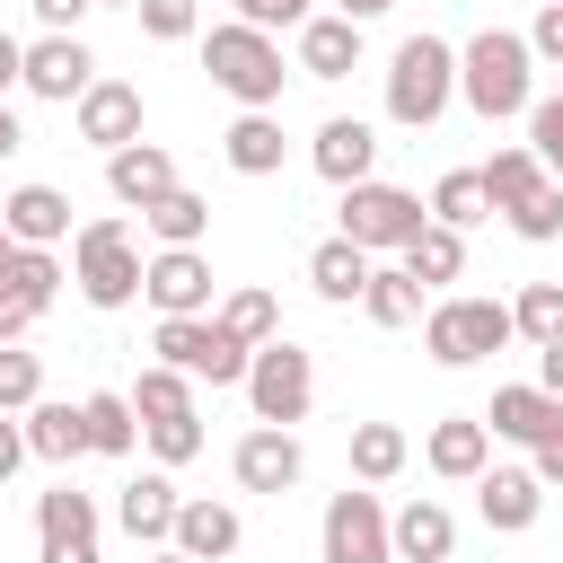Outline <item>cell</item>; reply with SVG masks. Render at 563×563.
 <instances>
[{
	"instance_id": "obj_39",
	"label": "cell",
	"mask_w": 563,
	"mask_h": 563,
	"mask_svg": "<svg viewBox=\"0 0 563 563\" xmlns=\"http://www.w3.org/2000/svg\"><path fill=\"white\" fill-rule=\"evenodd\" d=\"M26 405H44V361L0 343V413H26Z\"/></svg>"
},
{
	"instance_id": "obj_30",
	"label": "cell",
	"mask_w": 563,
	"mask_h": 563,
	"mask_svg": "<svg viewBox=\"0 0 563 563\" xmlns=\"http://www.w3.org/2000/svg\"><path fill=\"white\" fill-rule=\"evenodd\" d=\"M141 229H150L158 246H202V238H211V202H202L194 185H176V194H158V202L141 211Z\"/></svg>"
},
{
	"instance_id": "obj_18",
	"label": "cell",
	"mask_w": 563,
	"mask_h": 563,
	"mask_svg": "<svg viewBox=\"0 0 563 563\" xmlns=\"http://www.w3.org/2000/svg\"><path fill=\"white\" fill-rule=\"evenodd\" d=\"M422 466L449 475V484H475V475L493 466V431H484V413H440L431 440H422Z\"/></svg>"
},
{
	"instance_id": "obj_28",
	"label": "cell",
	"mask_w": 563,
	"mask_h": 563,
	"mask_svg": "<svg viewBox=\"0 0 563 563\" xmlns=\"http://www.w3.org/2000/svg\"><path fill=\"white\" fill-rule=\"evenodd\" d=\"M79 413H88V457H132V449H141V413H132L123 387L79 396Z\"/></svg>"
},
{
	"instance_id": "obj_52",
	"label": "cell",
	"mask_w": 563,
	"mask_h": 563,
	"mask_svg": "<svg viewBox=\"0 0 563 563\" xmlns=\"http://www.w3.org/2000/svg\"><path fill=\"white\" fill-rule=\"evenodd\" d=\"M35 563H106L97 545H35Z\"/></svg>"
},
{
	"instance_id": "obj_21",
	"label": "cell",
	"mask_w": 563,
	"mask_h": 563,
	"mask_svg": "<svg viewBox=\"0 0 563 563\" xmlns=\"http://www.w3.org/2000/svg\"><path fill=\"white\" fill-rule=\"evenodd\" d=\"M387 537H396V563H449V554H457V519H449L431 493H413V501L387 519Z\"/></svg>"
},
{
	"instance_id": "obj_6",
	"label": "cell",
	"mask_w": 563,
	"mask_h": 563,
	"mask_svg": "<svg viewBox=\"0 0 563 563\" xmlns=\"http://www.w3.org/2000/svg\"><path fill=\"white\" fill-rule=\"evenodd\" d=\"M422 220H431V211H422V194H405V185H378V176H369V185H352V194H343V229H334V238H352L361 255H405V246L422 238Z\"/></svg>"
},
{
	"instance_id": "obj_22",
	"label": "cell",
	"mask_w": 563,
	"mask_h": 563,
	"mask_svg": "<svg viewBox=\"0 0 563 563\" xmlns=\"http://www.w3.org/2000/svg\"><path fill=\"white\" fill-rule=\"evenodd\" d=\"M369 273H378V255H361L352 238H325V246H308V290H317L325 308H352V299L369 290Z\"/></svg>"
},
{
	"instance_id": "obj_4",
	"label": "cell",
	"mask_w": 563,
	"mask_h": 563,
	"mask_svg": "<svg viewBox=\"0 0 563 563\" xmlns=\"http://www.w3.org/2000/svg\"><path fill=\"white\" fill-rule=\"evenodd\" d=\"M141 246H132V220H114V211H97V220H79V238H70V282H79V299L88 308H132L141 299Z\"/></svg>"
},
{
	"instance_id": "obj_8",
	"label": "cell",
	"mask_w": 563,
	"mask_h": 563,
	"mask_svg": "<svg viewBox=\"0 0 563 563\" xmlns=\"http://www.w3.org/2000/svg\"><path fill=\"white\" fill-rule=\"evenodd\" d=\"M246 405H255V422H273V431L308 422V405H317V361H308L290 334L264 343V352L246 361Z\"/></svg>"
},
{
	"instance_id": "obj_32",
	"label": "cell",
	"mask_w": 563,
	"mask_h": 563,
	"mask_svg": "<svg viewBox=\"0 0 563 563\" xmlns=\"http://www.w3.org/2000/svg\"><path fill=\"white\" fill-rule=\"evenodd\" d=\"M413 457V440L396 422H352V484H396Z\"/></svg>"
},
{
	"instance_id": "obj_27",
	"label": "cell",
	"mask_w": 563,
	"mask_h": 563,
	"mask_svg": "<svg viewBox=\"0 0 563 563\" xmlns=\"http://www.w3.org/2000/svg\"><path fill=\"white\" fill-rule=\"evenodd\" d=\"M282 114H238L229 132H220V158L238 167V176H282Z\"/></svg>"
},
{
	"instance_id": "obj_3",
	"label": "cell",
	"mask_w": 563,
	"mask_h": 563,
	"mask_svg": "<svg viewBox=\"0 0 563 563\" xmlns=\"http://www.w3.org/2000/svg\"><path fill=\"white\" fill-rule=\"evenodd\" d=\"M449 106H457V44H440V35H405L396 62H387V123L431 132Z\"/></svg>"
},
{
	"instance_id": "obj_20",
	"label": "cell",
	"mask_w": 563,
	"mask_h": 563,
	"mask_svg": "<svg viewBox=\"0 0 563 563\" xmlns=\"http://www.w3.org/2000/svg\"><path fill=\"white\" fill-rule=\"evenodd\" d=\"M0 229H9L18 246H62V238H79V229H70V194H62V185H18V194L0 202Z\"/></svg>"
},
{
	"instance_id": "obj_14",
	"label": "cell",
	"mask_w": 563,
	"mask_h": 563,
	"mask_svg": "<svg viewBox=\"0 0 563 563\" xmlns=\"http://www.w3.org/2000/svg\"><path fill=\"white\" fill-rule=\"evenodd\" d=\"M475 510H484V528L528 537V528H537V510H545L537 466H484V475H475Z\"/></svg>"
},
{
	"instance_id": "obj_36",
	"label": "cell",
	"mask_w": 563,
	"mask_h": 563,
	"mask_svg": "<svg viewBox=\"0 0 563 563\" xmlns=\"http://www.w3.org/2000/svg\"><path fill=\"white\" fill-rule=\"evenodd\" d=\"M220 325H229L246 352H264V343H282V299H273V290H229V299H220Z\"/></svg>"
},
{
	"instance_id": "obj_26",
	"label": "cell",
	"mask_w": 563,
	"mask_h": 563,
	"mask_svg": "<svg viewBox=\"0 0 563 563\" xmlns=\"http://www.w3.org/2000/svg\"><path fill=\"white\" fill-rule=\"evenodd\" d=\"M35 545H97V501L70 475L53 493H35Z\"/></svg>"
},
{
	"instance_id": "obj_51",
	"label": "cell",
	"mask_w": 563,
	"mask_h": 563,
	"mask_svg": "<svg viewBox=\"0 0 563 563\" xmlns=\"http://www.w3.org/2000/svg\"><path fill=\"white\" fill-rule=\"evenodd\" d=\"M537 387L563 405V343H545V352H537Z\"/></svg>"
},
{
	"instance_id": "obj_11",
	"label": "cell",
	"mask_w": 563,
	"mask_h": 563,
	"mask_svg": "<svg viewBox=\"0 0 563 563\" xmlns=\"http://www.w3.org/2000/svg\"><path fill=\"white\" fill-rule=\"evenodd\" d=\"M229 475H238V493H290V484L308 475V449H299V431L255 422V431L229 449Z\"/></svg>"
},
{
	"instance_id": "obj_31",
	"label": "cell",
	"mask_w": 563,
	"mask_h": 563,
	"mask_svg": "<svg viewBox=\"0 0 563 563\" xmlns=\"http://www.w3.org/2000/svg\"><path fill=\"white\" fill-rule=\"evenodd\" d=\"M396 264H405L422 290H449V282L466 273V238H457V229H440V220H422V238H413Z\"/></svg>"
},
{
	"instance_id": "obj_44",
	"label": "cell",
	"mask_w": 563,
	"mask_h": 563,
	"mask_svg": "<svg viewBox=\"0 0 563 563\" xmlns=\"http://www.w3.org/2000/svg\"><path fill=\"white\" fill-rule=\"evenodd\" d=\"M229 9H238V26H264V35H282V26H290V35H299V26H308V18H317V9H308V0H229Z\"/></svg>"
},
{
	"instance_id": "obj_13",
	"label": "cell",
	"mask_w": 563,
	"mask_h": 563,
	"mask_svg": "<svg viewBox=\"0 0 563 563\" xmlns=\"http://www.w3.org/2000/svg\"><path fill=\"white\" fill-rule=\"evenodd\" d=\"M26 88L53 97V106H79V97L97 88V53H88L79 35H35V44H26Z\"/></svg>"
},
{
	"instance_id": "obj_48",
	"label": "cell",
	"mask_w": 563,
	"mask_h": 563,
	"mask_svg": "<svg viewBox=\"0 0 563 563\" xmlns=\"http://www.w3.org/2000/svg\"><path fill=\"white\" fill-rule=\"evenodd\" d=\"M35 18H44V35H79V18L97 9V0H26Z\"/></svg>"
},
{
	"instance_id": "obj_50",
	"label": "cell",
	"mask_w": 563,
	"mask_h": 563,
	"mask_svg": "<svg viewBox=\"0 0 563 563\" xmlns=\"http://www.w3.org/2000/svg\"><path fill=\"white\" fill-rule=\"evenodd\" d=\"M9 88H26V44H18V35H0V97H9Z\"/></svg>"
},
{
	"instance_id": "obj_1",
	"label": "cell",
	"mask_w": 563,
	"mask_h": 563,
	"mask_svg": "<svg viewBox=\"0 0 563 563\" xmlns=\"http://www.w3.org/2000/svg\"><path fill=\"white\" fill-rule=\"evenodd\" d=\"M457 97H466L484 123L528 114V106H537V53H528V35H519V26L466 35V44H457Z\"/></svg>"
},
{
	"instance_id": "obj_53",
	"label": "cell",
	"mask_w": 563,
	"mask_h": 563,
	"mask_svg": "<svg viewBox=\"0 0 563 563\" xmlns=\"http://www.w3.org/2000/svg\"><path fill=\"white\" fill-rule=\"evenodd\" d=\"M18 150H26V132H18V114L0 106V158H18Z\"/></svg>"
},
{
	"instance_id": "obj_40",
	"label": "cell",
	"mask_w": 563,
	"mask_h": 563,
	"mask_svg": "<svg viewBox=\"0 0 563 563\" xmlns=\"http://www.w3.org/2000/svg\"><path fill=\"white\" fill-rule=\"evenodd\" d=\"M141 440H150V457H158V466H194V457H202V413H176V422H141Z\"/></svg>"
},
{
	"instance_id": "obj_56",
	"label": "cell",
	"mask_w": 563,
	"mask_h": 563,
	"mask_svg": "<svg viewBox=\"0 0 563 563\" xmlns=\"http://www.w3.org/2000/svg\"><path fill=\"white\" fill-rule=\"evenodd\" d=\"M9 255H18V238H9V229H0V273H9Z\"/></svg>"
},
{
	"instance_id": "obj_49",
	"label": "cell",
	"mask_w": 563,
	"mask_h": 563,
	"mask_svg": "<svg viewBox=\"0 0 563 563\" xmlns=\"http://www.w3.org/2000/svg\"><path fill=\"white\" fill-rule=\"evenodd\" d=\"M26 457H35V449H26V422H18V413H0V484H9Z\"/></svg>"
},
{
	"instance_id": "obj_43",
	"label": "cell",
	"mask_w": 563,
	"mask_h": 563,
	"mask_svg": "<svg viewBox=\"0 0 563 563\" xmlns=\"http://www.w3.org/2000/svg\"><path fill=\"white\" fill-rule=\"evenodd\" d=\"M132 18H141V35H150V44H185V35L202 26V9H194V0H141Z\"/></svg>"
},
{
	"instance_id": "obj_42",
	"label": "cell",
	"mask_w": 563,
	"mask_h": 563,
	"mask_svg": "<svg viewBox=\"0 0 563 563\" xmlns=\"http://www.w3.org/2000/svg\"><path fill=\"white\" fill-rule=\"evenodd\" d=\"M528 150H537V167H545V176L563 185V88L528 106Z\"/></svg>"
},
{
	"instance_id": "obj_10",
	"label": "cell",
	"mask_w": 563,
	"mask_h": 563,
	"mask_svg": "<svg viewBox=\"0 0 563 563\" xmlns=\"http://www.w3.org/2000/svg\"><path fill=\"white\" fill-rule=\"evenodd\" d=\"M141 299L158 317H211V255L202 246H158L141 273Z\"/></svg>"
},
{
	"instance_id": "obj_16",
	"label": "cell",
	"mask_w": 563,
	"mask_h": 563,
	"mask_svg": "<svg viewBox=\"0 0 563 563\" xmlns=\"http://www.w3.org/2000/svg\"><path fill=\"white\" fill-rule=\"evenodd\" d=\"M290 70H308V79H352V70H361V26H352L343 9H317V18L299 26V44H290Z\"/></svg>"
},
{
	"instance_id": "obj_55",
	"label": "cell",
	"mask_w": 563,
	"mask_h": 563,
	"mask_svg": "<svg viewBox=\"0 0 563 563\" xmlns=\"http://www.w3.org/2000/svg\"><path fill=\"white\" fill-rule=\"evenodd\" d=\"M150 563H194V554H176V545H150Z\"/></svg>"
},
{
	"instance_id": "obj_33",
	"label": "cell",
	"mask_w": 563,
	"mask_h": 563,
	"mask_svg": "<svg viewBox=\"0 0 563 563\" xmlns=\"http://www.w3.org/2000/svg\"><path fill=\"white\" fill-rule=\"evenodd\" d=\"M361 308H369V325H422V282L405 273V264H378L369 273V290H361Z\"/></svg>"
},
{
	"instance_id": "obj_12",
	"label": "cell",
	"mask_w": 563,
	"mask_h": 563,
	"mask_svg": "<svg viewBox=\"0 0 563 563\" xmlns=\"http://www.w3.org/2000/svg\"><path fill=\"white\" fill-rule=\"evenodd\" d=\"M308 167H317L334 194H352V185H369V167H378V132H369L361 114H325L317 141H308Z\"/></svg>"
},
{
	"instance_id": "obj_19",
	"label": "cell",
	"mask_w": 563,
	"mask_h": 563,
	"mask_svg": "<svg viewBox=\"0 0 563 563\" xmlns=\"http://www.w3.org/2000/svg\"><path fill=\"white\" fill-rule=\"evenodd\" d=\"M106 194H114L123 211H150L158 194H176V158H167L158 141H132V150L106 158Z\"/></svg>"
},
{
	"instance_id": "obj_45",
	"label": "cell",
	"mask_w": 563,
	"mask_h": 563,
	"mask_svg": "<svg viewBox=\"0 0 563 563\" xmlns=\"http://www.w3.org/2000/svg\"><path fill=\"white\" fill-rule=\"evenodd\" d=\"M528 466H537V484H563V405H554V422L537 431V449H528Z\"/></svg>"
},
{
	"instance_id": "obj_7",
	"label": "cell",
	"mask_w": 563,
	"mask_h": 563,
	"mask_svg": "<svg viewBox=\"0 0 563 563\" xmlns=\"http://www.w3.org/2000/svg\"><path fill=\"white\" fill-rule=\"evenodd\" d=\"M158 361L202 378V387H246V343L220 325V317H158Z\"/></svg>"
},
{
	"instance_id": "obj_54",
	"label": "cell",
	"mask_w": 563,
	"mask_h": 563,
	"mask_svg": "<svg viewBox=\"0 0 563 563\" xmlns=\"http://www.w3.org/2000/svg\"><path fill=\"white\" fill-rule=\"evenodd\" d=\"M334 9H343L352 26H369V18H378V9H396V0H334Z\"/></svg>"
},
{
	"instance_id": "obj_2",
	"label": "cell",
	"mask_w": 563,
	"mask_h": 563,
	"mask_svg": "<svg viewBox=\"0 0 563 563\" xmlns=\"http://www.w3.org/2000/svg\"><path fill=\"white\" fill-rule=\"evenodd\" d=\"M202 70H211V88H229V97H238V114H273V106H282V79H290L282 35L238 26V18L202 35Z\"/></svg>"
},
{
	"instance_id": "obj_9",
	"label": "cell",
	"mask_w": 563,
	"mask_h": 563,
	"mask_svg": "<svg viewBox=\"0 0 563 563\" xmlns=\"http://www.w3.org/2000/svg\"><path fill=\"white\" fill-rule=\"evenodd\" d=\"M317 563H396V537H387V501L369 484H343L317 519Z\"/></svg>"
},
{
	"instance_id": "obj_47",
	"label": "cell",
	"mask_w": 563,
	"mask_h": 563,
	"mask_svg": "<svg viewBox=\"0 0 563 563\" xmlns=\"http://www.w3.org/2000/svg\"><path fill=\"white\" fill-rule=\"evenodd\" d=\"M35 325H44V308L18 299V290H0V343H18V334H35Z\"/></svg>"
},
{
	"instance_id": "obj_41",
	"label": "cell",
	"mask_w": 563,
	"mask_h": 563,
	"mask_svg": "<svg viewBox=\"0 0 563 563\" xmlns=\"http://www.w3.org/2000/svg\"><path fill=\"white\" fill-rule=\"evenodd\" d=\"M510 229H519L528 246H554V238H563V185L545 176V185H537V194H528V202L510 211Z\"/></svg>"
},
{
	"instance_id": "obj_35",
	"label": "cell",
	"mask_w": 563,
	"mask_h": 563,
	"mask_svg": "<svg viewBox=\"0 0 563 563\" xmlns=\"http://www.w3.org/2000/svg\"><path fill=\"white\" fill-rule=\"evenodd\" d=\"M431 220H440V229H457V238H466L475 220H493V202H484V176H475V167H449V176L431 185Z\"/></svg>"
},
{
	"instance_id": "obj_58",
	"label": "cell",
	"mask_w": 563,
	"mask_h": 563,
	"mask_svg": "<svg viewBox=\"0 0 563 563\" xmlns=\"http://www.w3.org/2000/svg\"><path fill=\"white\" fill-rule=\"evenodd\" d=\"M0 202H9V194H0Z\"/></svg>"
},
{
	"instance_id": "obj_25",
	"label": "cell",
	"mask_w": 563,
	"mask_h": 563,
	"mask_svg": "<svg viewBox=\"0 0 563 563\" xmlns=\"http://www.w3.org/2000/svg\"><path fill=\"white\" fill-rule=\"evenodd\" d=\"M554 422V396L537 387V378H519V387H493V405H484V431L493 440H519V449H537V431Z\"/></svg>"
},
{
	"instance_id": "obj_38",
	"label": "cell",
	"mask_w": 563,
	"mask_h": 563,
	"mask_svg": "<svg viewBox=\"0 0 563 563\" xmlns=\"http://www.w3.org/2000/svg\"><path fill=\"white\" fill-rule=\"evenodd\" d=\"M0 290H18V299H35V308H53V290H62L53 246H18V255H9V273H0Z\"/></svg>"
},
{
	"instance_id": "obj_29",
	"label": "cell",
	"mask_w": 563,
	"mask_h": 563,
	"mask_svg": "<svg viewBox=\"0 0 563 563\" xmlns=\"http://www.w3.org/2000/svg\"><path fill=\"white\" fill-rule=\"evenodd\" d=\"M475 176H484V202H493L501 220H510V211H519V202H528V194L545 185V167H537V150H528V141H510V150H493V158H484Z\"/></svg>"
},
{
	"instance_id": "obj_17",
	"label": "cell",
	"mask_w": 563,
	"mask_h": 563,
	"mask_svg": "<svg viewBox=\"0 0 563 563\" xmlns=\"http://www.w3.org/2000/svg\"><path fill=\"white\" fill-rule=\"evenodd\" d=\"M70 114H79V141H97L106 158L141 141V88H132V79H97V88H88Z\"/></svg>"
},
{
	"instance_id": "obj_46",
	"label": "cell",
	"mask_w": 563,
	"mask_h": 563,
	"mask_svg": "<svg viewBox=\"0 0 563 563\" xmlns=\"http://www.w3.org/2000/svg\"><path fill=\"white\" fill-rule=\"evenodd\" d=\"M528 53L563 70V0H545V9H537V26H528Z\"/></svg>"
},
{
	"instance_id": "obj_57",
	"label": "cell",
	"mask_w": 563,
	"mask_h": 563,
	"mask_svg": "<svg viewBox=\"0 0 563 563\" xmlns=\"http://www.w3.org/2000/svg\"><path fill=\"white\" fill-rule=\"evenodd\" d=\"M97 9H141V0H97Z\"/></svg>"
},
{
	"instance_id": "obj_15",
	"label": "cell",
	"mask_w": 563,
	"mask_h": 563,
	"mask_svg": "<svg viewBox=\"0 0 563 563\" xmlns=\"http://www.w3.org/2000/svg\"><path fill=\"white\" fill-rule=\"evenodd\" d=\"M176 510H185V493L167 484V466L132 475V484L114 493V528H123L132 545H167V537H176Z\"/></svg>"
},
{
	"instance_id": "obj_34",
	"label": "cell",
	"mask_w": 563,
	"mask_h": 563,
	"mask_svg": "<svg viewBox=\"0 0 563 563\" xmlns=\"http://www.w3.org/2000/svg\"><path fill=\"white\" fill-rule=\"evenodd\" d=\"M123 396H132V413H141V422H176V413H194V378H185V369H167V361H150Z\"/></svg>"
},
{
	"instance_id": "obj_5",
	"label": "cell",
	"mask_w": 563,
	"mask_h": 563,
	"mask_svg": "<svg viewBox=\"0 0 563 563\" xmlns=\"http://www.w3.org/2000/svg\"><path fill=\"white\" fill-rule=\"evenodd\" d=\"M510 343H519L510 299H475V290H457V299H431V308H422V352H431L440 369H475L484 352H510Z\"/></svg>"
},
{
	"instance_id": "obj_37",
	"label": "cell",
	"mask_w": 563,
	"mask_h": 563,
	"mask_svg": "<svg viewBox=\"0 0 563 563\" xmlns=\"http://www.w3.org/2000/svg\"><path fill=\"white\" fill-rule=\"evenodd\" d=\"M510 325H519V343H563V282H528L519 299H510Z\"/></svg>"
},
{
	"instance_id": "obj_24",
	"label": "cell",
	"mask_w": 563,
	"mask_h": 563,
	"mask_svg": "<svg viewBox=\"0 0 563 563\" xmlns=\"http://www.w3.org/2000/svg\"><path fill=\"white\" fill-rule=\"evenodd\" d=\"M18 422H26V449H35L44 466H70V457H88V413H79V405L44 396V405H26Z\"/></svg>"
},
{
	"instance_id": "obj_23",
	"label": "cell",
	"mask_w": 563,
	"mask_h": 563,
	"mask_svg": "<svg viewBox=\"0 0 563 563\" xmlns=\"http://www.w3.org/2000/svg\"><path fill=\"white\" fill-rule=\"evenodd\" d=\"M238 537H246V519H238L229 501H185L167 545H176V554H194V563H229V554H238Z\"/></svg>"
}]
</instances>
